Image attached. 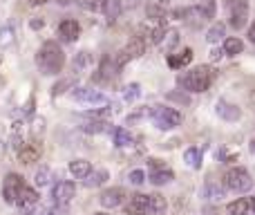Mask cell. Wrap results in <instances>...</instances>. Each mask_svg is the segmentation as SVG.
<instances>
[{
  "label": "cell",
  "instance_id": "obj_31",
  "mask_svg": "<svg viewBox=\"0 0 255 215\" xmlns=\"http://www.w3.org/2000/svg\"><path fill=\"white\" fill-rule=\"evenodd\" d=\"M79 7H83L85 11H103V4L106 0H76Z\"/></svg>",
  "mask_w": 255,
  "mask_h": 215
},
{
  "label": "cell",
  "instance_id": "obj_11",
  "mask_svg": "<svg viewBox=\"0 0 255 215\" xmlns=\"http://www.w3.org/2000/svg\"><path fill=\"white\" fill-rule=\"evenodd\" d=\"M74 193H76L74 182H58V184L54 186V191H52V198H54V202H56L58 207H65V204L72 202Z\"/></svg>",
  "mask_w": 255,
  "mask_h": 215
},
{
  "label": "cell",
  "instance_id": "obj_34",
  "mask_svg": "<svg viewBox=\"0 0 255 215\" xmlns=\"http://www.w3.org/2000/svg\"><path fill=\"white\" fill-rule=\"evenodd\" d=\"M47 182H49V168L43 166L38 173H36V184H38V186H45Z\"/></svg>",
  "mask_w": 255,
  "mask_h": 215
},
{
  "label": "cell",
  "instance_id": "obj_44",
  "mask_svg": "<svg viewBox=\"0 0 255 215\" xmlns=\"http://www.w3.org/2000/svg\"><path fill=\"white\" fill-rule=\"evenodd\" d=\"M251 150H253V153H255V137H253V139H251Z\"/></svg>",
  "mask_w": 255,
  "mask_h": 215
},
{
  "label": "cell",
  "instance_id": "obj_36",
  "mask_svg": "<svg viewBox=\"0 0 255 215\" xmlns=\"http://www.w3.org/2000/svg\"><path fill=\"white\" fill-rule=\"evenodd\" d=\"M143 182H145V173H143V171H132V173H130V184L141 186Z\"/></svg>",
  "mask_w": 255,
  "mask_h": 215
},
{
  "label": "cell",
  "instance_id": "obj_4",
  "mask_svg": "<svg viewBox=\"0 0 255 215\" xmlns=\"http://www.w3.org/2000/svg\"><path fill=\"white\" fill-rule=\"evenodd\" d=\"M224 184H226V189L233 191V193H247V191L253 189L251 173L242 166H235V168H231V171H226Z\"/></svg>",
  "mask_w": 255,
  "mask_h": 215
},
{
  "label": "cell",
  "instance_id": "obj_20",
  "mask_svg": "<svg viewBox=\"0 0 255 215\" xmlns=\"http://www.w3.org/2000/svg\"><path fill=\"white\" fill-rule=\"evenodd\" d=\"M70 173L76 180H85L92 173V164L88 159H74V162H70Z\"/></svg>",
  "mask_w": 255,
  "mask_h": 215
},
{
  "label": "cell",
  "instance_id": "obj_19",
  "mask_svg": "<svg viewBox=\"0 0 255 215\" xmlns=\"http://www.w3.org/2000/svg\"><path fill=\"white\" fill-rule=\"evenodd\" d=\"M126 54L130 58H139L145 54V38L143 36H132L126 45Z\"/></svg>",
  "mask_w": 255,
  "mask_h": 215
},
{
  "label": "cell",
  "instance_id": "obj_22",
  "mask_svg": "<svg viewBox=\"0 0 255 215\" xmlns=\"http://www.w3.org/2000/svg\"><path fill=\"white\" fill-rule=\"evenodd\" d=\"M148 198H150V215H163V213H166L168 202H166V198H163V195L152 193V195H148Z\"/></svg>",
  "mask_w": 255,
  "mask_h": 215
},
{
  "label": "cell",
  "instance_id": "obj_50",
  "mask_svg": "<svg viewBox=\"0 0 255 215\" xmlns=\"http://www.w3.org/2000/svg\"><path fill=\"white\" fill-rule=\"evenodd\" d=\"M253 103H255V94H253Z\"/></svg>",
  "mask_w": 255,
  "mask_h": 215
},
{
  "label": "cell",
  "instance_id": "obj_24",
  "mask_svg": "<svg viewBox=\"0 0 255 215\" xmlns=\"http://www.w3.org/2000/svg\"><path fill=\"white\" fill-rule=\"evenodd\" d=\"M117 65L112 63V58L110 56H103V61H101V67H99V74H97V79H110V76H115L117 74Z\"/></svg>",
  "mask_w": 255,
  "mask_h": 215
},
{
  "label": "cell",
  "instance_id": "obj_16",
  "mask_svg": "<svg viewBox=\"0 0 255 215\" xmlns=\"http://www.w3.org/2000/svg\"><path fill=\"white\" fill-rule=\"evenodd\" d=\"M226 213L229 215H255L251 200H247V198H238L235 202H231L229 207H226Z\"/></svg>",
  "mask_w": 255,
  "mask_h": 215
},
{
  "label": "cell",
  "instance_id": "obj_37",
  "mask_svg": "<svg viewBox=\"0 0 255 215\" xmlns=\"http://www.w3.org/2000/svg\"><path fill=\"white\" fill-rule=\"evenodd\" d=\"M128 61H130V56L126 54V49H124V52L117 54V56H115V65H117V70H119V67H124Z\"/></svg>",
  "mask_w": 255,
  "mask_h": 215
},
{
  "label": "cell",
  "instance_id": "obj_40",
  "mask_svg": "<svg viewBox=\"0 0 255 215\" xmlns=\"http://www.w3.org/2000/svg\"><path fill=\"white\" fill-rule=\"evenodd\" d=\"M222 56H224V49H213V52H211L213 61H217V58H222Z\"/></svg>",
  "mask_w": 255,
  "mask_h": 215
},
{
  "label": "cell",
  "instance_id": "obj_25",
  "mask_svg": "<svg viewBox=\"0 0 255 215\" xmlns=\"http://www.w3.org/2000/svg\"><path fill=\"white\" fill-rule=\"evenodd\" d=\"M81 130L83 132H88V135H101V132H106L108 130V123L106 121H85L83 126H81Z\"/></svg>",
  "mask_w": 255,
  "mask_h": 215
},
{
  "label": "cell",
  "instance_id": "obj_17",
  "mask_svg": "<svg viewBox=\"0 0 255 215\" xmlns=\"http://www.w3.org/2000/svg\"><path fill=\"white\" fill-rule=\"evenodd\" d=\"M217 114H220L222 119H226V121H238V119L242 117V110L229 101H217Z\"/></svg>",
  "mask_w": 255,
  "mask_h": 215
},
{
  "label": "cell",
  "instance_id": "obj_41",
  "mask_svg": "<svg viewBox=\"0 0 255 215\" xmlns=\"http://www.w3.org/2000/svg\"><path fill=\"white\" fill-rule=\"evenodd\" d=\"M249 40H251V43H255V22L251 27H249Z\"/></svg>",
  "mask_w": 255,
  "mask_h": 215
},
{
  "label": "cell",
  "instance_id": "obj_28",
  "mask_svg": "<svg viewBox=\"0 0 255 215\" xmlns=\"http://www.w3.org/2000/svg\"><path fill=\"white\" fill-rule=\"evenodd\" d=\"M184 159L190 168H202V153H199V148H188L184 153Z\"/></svg>",
  "mask_w": 255,
  "mask_h": 215
},
{
  "label": "cell",
  "instance_id": "obj_14",
  "mask_svg": "<svg viewBox=\"0 0 255 215\" xmlns=\"http://www.w3.org/2000/svg\"><path fill=\"white\" fill-rule=\"evenodd\" d=\"M58 34H61V38L65 40V43H74L81 34V25L76 20H72V18H67V20H63L61 25H58Z\"/></svg>",
  "mask_w": 255,
  "mask_h": 215
},
{
  "label": "cell",
  "instance_id": "obj_48",
  "mask_svg": "<svg viewBox=\"0 0 255 215\" xmlns=\"http://www.w3.org/2000/svg\"><path fill=\"white\" fill-rule=\"evenodd\" d=\"M94 215H108V213H94Z\"/></svg>",
  "mask_w": 255,
  "mask_h": 215
},
{
  "label": "cell",
  "instance_id": "obj_45",
  "mask_svg": "<svg viewBox=\"0 0 255 215\" xmlns=\"http://www.w3.org/2000/svg\"><path fill=\"white\" fill-rule=\"evenodd\" d=\"M251 207H253V211H255V195L251 198Z\"/></svg>",
  "mask_w": 255,
  "mask_h": 215
},
{
  "label": "cell",
  "instance_id": "obj_32",
  "mask_svg": "<svg viewBox=\"0 0 255 215\" xmlns=\"http://www.w3.org/2000/svg\"><path fill=\"white\" fill-rule=\"evenodd\" d=\"M141 94V85L139 83H132V85H128V88L124 90V101H128V103H132L136 97Z\"/></svg>",
  "mask_w": 255,
  "mask_h": 215
},
{
  "label": "cell",
  "instance_id": "obj_35",
  "mask_svg": "<svg viewBox=\"0 0 255 215\" xmlns=\"http://www.w3.org/2000/svg\"><path fill=\"white\" fill-rule=\"evenodd\" d=\"M88 63H90V52H81L79 58H74V72L81 70L83 65H88Z\"/></svg>",
  "mask_w": 255,
  "mask_h": 215
},
{
  "label": "cell",
  "instance_id": "obj_42",
  "mask_svg": "<svg viewBox=\"0 0 255 215\" xmlns=\"http://www.w3.org/2000/svg\"><path fill=\"white\" fill-rule=\"evenodd\" d=\"M40 27H43V18H36V20H31V29H40Z\"/></svg>",
  "mask_w": 255,
  "mask_h": 215
},
{
  "label": "cell",
  "instance_id": "obj_6",
  "mask_svg": "<svg viewBox=\"0 0 255 215\" xmlns=\"http://www.w3.org/2000/svg\"><path fill=\"white\" fill-rule=\"evenodd\" d=\"M213 11H215V4H213V0H208L206 9L197 4V7H188V9H184V11H179V16L188 27L197 29V27H202L204 22L208 20V18H213Z\"/></svg>",
  "mask_w": 255,
  "mask_h": 215
},
{
  "label": "cell",
  "instance_id": "obj_27",
  "mask_svg": "<svg viewBox=\"0 0 255 215\" xmlns=\"http://www.w3.org/2000/svg\"><path fill=\"white\" fill-rule=\"evenodd\" d=\"M103 11H106L108 20H117V18H119V13H121V0H106Z\"/></svg>",
  "mask_w": 255,
  "mask_h": 215
},
{
  "label": "cell",
  "instance_id": "obj_38",
  "mask_svg": "<svg viewBox=\"0 0 255 215\" xmlns=\"http://www.w3.org/2000/svg\"><path fill=\"white\" fill-rule=\"evenodd\" d=\"M72 83V81H61V83H56V85H54V90H52V94H54V97H56V94H63V92H65V88H67V85H70Z\"/></svg>",
  "mask_w": 255,
  "mask_h": 215
},
{
  "label": "cell",
  "instance_id": "obj_7",
  "mask_svg": "<svg viewBox=\"0 0 255 215\" xmlns=\"http://www.w3.org/2000/svg\"><path fill=\"white\" fill-rule=\"evenodd\" d=\"M72 99L79 103H85V106H94V108H101V106H108V97L99 90H92V88H74L72 92Z\"/></svg>",
  "mask_w": 255,
  "mask_h": 215
},
{
  "label": "cell",
  "instance_id": "obj_15",
  "mask_svg": "<svg viewBox=\"0 0 255 215\" xmlns=\"http://www.w3.org/2000/svg\"><path fill=\"white\" fill-rule=\"evenodd\" d=\"M38 202V193H36L31 186H27V184H22L20 186V191H18V195H16V207H20V209H29V207H34V204Z\"/></svg>",
  "mask_w": 255,
  "mask_h": 215
},
{
  "label": "cell",
  "instance_id": "obj_30",
  "mask_svg": "<svg viewBox=\"0 0 255 215\" xmlns=\"http://www.w3.org/2000/svg\"><path fill=\"white\" fill-rule=\"evenodd\" d=\"M224 34H226V27L222 25V22H215V25L208 29V34H206V40L208 43H217L220 38H224Z\"/></svg>",
  "mask_w": 255,
  "mask_h": 215
},
{
  "label": "cell",
  "instance_id": "obj_47",
  "mask_svg": "<svg viewBox=\"0 0 255 215\" xmlns=\"http://www.w3.org/2000/svg\"><path fill=\"white\" fill-rule=\"evenodd\" d=\"M22 215H36V213H22Z\"/></svg>",
  "mask_w": 255,
  "mask_h": 215
},
{
  "label": "cell",
  "instance_id": "obj_3",
  "mask_svg": "<svg viewBox=\"0 0 255 215\" xmlns=\"http://www.w3.org/2000/svg\"><path fill=\"white\" fill-rule=\"evenodd\" d=\"M150 119H152V123L159 128V130H172V128H177L181 121H184L179 110L163 108V106H154L150 110Z\"/></svg>",
  "mask_w": 255,
  "mask_h": 215
},
{
  "label": "cell",
  "instance_id": "obj_43",
  "mask_svg": "<svg viewBox=\"0 0 255 215\" xmlns=\"http://www.w3.org/2000/svg\"><path fill=\"white\" fill-rule=\"evenodd\" d=\"M43 2H47V0H31V4H34V7H36V4H43Z\"/></svg>",
  "mask_w": 255,
  "mask_h": 215
},
{
  "label": "cell",
  "instance_id": "obj_8",
  "mask_svg": "<svg viewBox=\"0 0 255 215\" xmlns=\"http://www.w3.org/2000/svg\"><path fill=\"white\" fill-rule=\"evenodd\" d=\"M148 168H150V182L154 186H161V184H168V182L175 180V173L161 162V159H148Z\"/></svg>",
  "mask_w": 255,
  "mask_h": 215
},
{
  "label": "cell",
  "instance_id": "obj_5",
  "mask_svg": "<svg viewBox=\"0 0 255 215\" xmlns=\"http://www.w3.org/2000/svg\"><path fill=\"white\" fill-rule=\"evenodd\" d=\"M229 25L233 29H242L249 20V2L247 0H224Z\"/></svg>",
  "mask_w": 255,
  "mask_h": 215
},
{
  "label": "cell",
  "instance_id": "obj_9",
  "mask_svg": "<svg viewBox=\"0 0 255 215\" xmlns=\"http://www.w3.org/2000/svg\"><path fill=\"white\" fill-rule=\"evenodd\" d=\"M25 184L22 182V177L18 175V173H9L7 177H4V184H2V198L7 204H13L16 202V195L18 191H20V186Z\"/></svg>",
  "mask_w": 255,
  "mask_h": 215
},
{
  "label": "cell",
  "instance_id": "obj_12",
  "mask_svg": "<svg viewBox=\"0 0 255 215\" xmlns=\"http://www.w3.org/2000/svg\"><path fill=\"white\" fill-rule=\"evenodd\" d=\"M124 200H126V191L119 189V186H115V189L103 191L99 202H101V207H106V209H115V207H119V204H124Z\"/></svg>",
  "mask_w": 255,
  "mask_h": 215
},
{
  "label": "cell",
  "instance_id": "obj_18",
  "mask_svg": "<svg viewBox=\"0 0 255 215\" xmlns=\"http://www.w3.org/2000/svg\"><path fill=\"white\" fill-rule=\"evenodd\" d=\"M190 61H193V49L190 47H186L184 52H179V54H170V56H168V65H170L172 70H181V67L190 65Z\"/></svg>",
  "mask_w": 255,
  "mask_h": 215
},
{
  "label": "cell",
  "instance_id": "obj_10",
  "mask_svg": "<svg viewBox=\"0 0 255 215\" xmlns=\"http://www.w3.org/2000/svg\"><path fill=\"white\" fill-rule=\"evenodd\" d=\"M126 215H150V198L143 193L130 195L126 204Z\"/></svg>",
  "mask_w": 255,
  "mask_h": 215
},
{
  "label": "cell",
  "instance_id": "obj_33",
  "mask_svg": "<svg viewBox=\"0 0 255 215\" xmlns=\"http://www.w3.org/2000/svg\"><path fill=\"white\" fill-rule=\"evenodd\" d=\"M11 40H13L11 27H2V29H0V47H7V45H11Z\"/></svg>",
  "mask_w": 255,
  "mask_h": 215
},
{
  "label": "cell",
  "instance_id": "obj_1",
  "mask_svg": "<svg viewBox=\"0 0 255 215\" xmlns=\"http://www.w3.org/2000/svg\"><path fill=\"white\" fill-rule=\"evenodd\" d=\"M36 65L47 76L58 74L65 67V52L61 49V45L56 40H47V43L40 45L38 54H36Z\"/></svg>",
  "mask_w": 255,
  "mask_h": 215
},
{
  "label": "cell",
  "instance_id": "obj_26",
  "mask_svg": "<svg viewBox=\"0 0 255 215\" xmlns=\"http://www.w3.org/2000/svg\"><path fill=\"white\" fill-rule=\"evenodd\" d=\"M106 180H108V171H94V173H90L88 177H85V186H90V189H94V186H101V184H106Z\"/></svg>",
  "mask_w": 255,
  "mask_h": 215
},
{
  "label": "cell",
  "instance_id": "obj_13",
  "mask_svg": "<svg viewBox=\"0 0 255 215\" xmlns=\"http://www.w3.org/2000/svg\"><path fill=\"white\" fill-rule=\"evenodd\" d=\"M38 157H40V146L36 139H31L29 144H22L20 148H18V159H20V164H34Z\"/></svg>",
  "mask_w": 255,
  "mask_h": 215
},
{
  "label": "cell",
  "instance_id": "obj_29",
  "mask_svg": "<svg viewBox=\"0 0 255 215\" xmlns=\"http://www.w3.org/2000/svg\"><path fill=\"white\" fill-rule=\"evenodd\" d=\"M115 144L119 146V148H126V146L132 144V135L126 128H115Z\"/></svg>",
  "mask_w": 255,
  "mask_h": 215
},
{
  "label": "cell",
  "instance_id": "obj_2",
  "mask_svg": "<svg viewBox=\"0 0 255 215\" xmlns=\"http://www.w3.org/2000/svg\"><path fill=\"white\" fill-rule=\"evenodd\" d=\"M215 76L217 74L211 65H199V67H195V70L181 74L179 79H177V83H179L184 90H188V92H206V90L213 85Z\"/></svg>",
  "mask_w": 255,
  "mask_h": 215
},
{
  "label": "cell",
  "instance_id": "obj_49",
  "mask_svg": "<svg viewBox=\"0 0 255 215\" xmlns=\"http://www.w3.org/2000/svg\"><path fill=\"white\" fill-rule=\"evenodd\" d=\"M45 215H54V213H49V211H47V213H45Z\"/></svg>",
  "mask_w": 255,
  "mask_h": 215
},
{
  "label": "cell",
  "instance_id": "obj_46",
  "mask_svg": "<svg viewBox=\"0 0 255 215\" xmlns=\"http://www.w3.org/2000/svg\"><path fill=\"white\" fill-rule=\"evenodd\" d=\"M58 2H61V4H67V0H58Z\"/></svg>",
  "mask_w": 255,
  "mask_h": 215
},
{
  "label": "cell",
  "instance_id": "obj_21",
  "mask_svg": "<svg viewBox=\"0 0 255 215\" xmlns=\"http://www.w3.org/2000/svg\"><path fill=\"white\" fill-rule=\"evenodd\" d=\"M202 195H204L206 200H213V202H217V200L224 198V189H222V186L217 184L215 180H208L206 186L202 189Z\"/></svg>",
  "mask_w": 255,
  "mask_h": 215
},
{
  "label": "cell",
  "instance_id": "obj_39",
  "mask_svg": "<svg viewBox=\"0 0 255 215\" xmlns=\"http://www.w3.org/2000/svg\"><path fill=\"white\" fill-rule=\"evenodd\" d=\"M168 99H175V101H181V103H188V97H184V94H168Z\"/></svg>",
  "mask_w": 255,
  "mask_h": 215
},
{
  "label": "cell",
  "instance_id": "obj_23",
  "mask_svg": "<svg viewBox=\"0 0 255 215\" xmlns=\"http://www.w3.org/2000/svg\"><path fill=\"white\" fill-rule=\"evenodd\" d=\"M242 49H244V43L238 36H231V38L224 40V54H229V56H238V54H242Z\"/></svg>",
  "mask_w": 255,
  "mask_h": 215
}]
</instances>
